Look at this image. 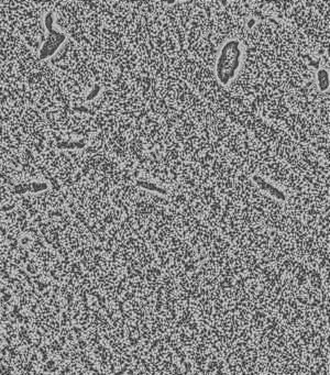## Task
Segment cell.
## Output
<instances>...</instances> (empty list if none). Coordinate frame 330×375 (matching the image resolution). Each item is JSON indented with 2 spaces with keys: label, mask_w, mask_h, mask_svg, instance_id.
Returning a JSON list of instances; mask_svg holds the SVG:
<instances>
[{
  "label": "cell",
  "mask_w": 330,
  "mask_h": 375,
  "mask_svg": "<svg viewBox=\"0 0 330 375\" xmlns=\"http://www.w3.org/2000/svg\"><path fill=\"white\" fill-rule=\"evenodd\" d=\"M253 181L256 182L257 185L260 187L261 189H263L264 192H267L268 194H270L271 196H273L274 198L279 199V200H285V196L284 194H283L281 190L279 188H276L275 186H273L272 184H270L269 182H267L265 180H263L262 177L260 176H253Z\"/></svg>",
  "instance_id": "7a4b0ae2"
},
{
  "label": "cell",
  "mask_w": 330,
  "mask_h": 375,
  "mask_svg": "<svg viewBox=\"0 0 330 375\" xmlns=\"http://www.w3.org/2000/svg\"><path fill=\"white\" fill-rule=\"evenodd\" d=\"M241 62V47L239 41L230 40L222 46L216 64V74L222 85H227L234 79Z\"/></svg>",
  "instance_id": "6da1fadb"
},
{
  "label": "cell",
  "mask_w": 330,
  "mask_h": 375,
  "mask_svg": "<svg viewBox=\"0 0 330 375\" xmlns=\"http://www.w3.org/2000/svg\"><path fill=\"white\" fill-rule=\"evenodd\" d=\"M138 184H139V185H140L141 187L146 188V189H149V190H152V192H157V193H165V192H164V190H163L162 188L157 187V186L155 185V184H153V183H149V182H144V181H141V182H138Z\"/></svg>",
  "instance_id": "277c9868"
},
{
  "label": "cell",
  "mask_w": 330,
  "mask_h": 375,
  "mask_svg": "<svg viewBox=\"0 0 330 375\" xmlns=\"http://www.w3.org/2000/svg\"><path fill=\"white\" fill-rule=\"evenodd\" d=\"M317 83H318V87L321 92H326L329 88V73L326 69H319L317 73Z\"/></svg>",
  "instance_id": "3957f363"
}]
</instances>
